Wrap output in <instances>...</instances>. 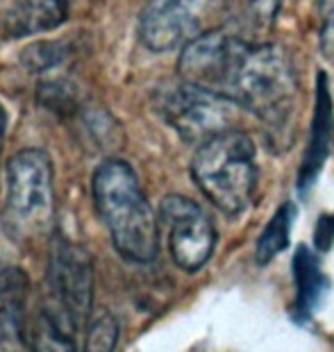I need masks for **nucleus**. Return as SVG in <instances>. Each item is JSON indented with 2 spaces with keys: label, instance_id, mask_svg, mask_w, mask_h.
I'll use <instances>...</instances> for the list:
<instances>
[{
  "label": "nucleus",
  "instance_id": "nucleus-1",
  "mask_svg": "<svg viewBox=\"0 0 334 352\" xmlns=\"http://www.w3.org/2000/svg\"><path fill=\"white\" fill-rule=\"evenodd\" d=\"M180 80L232 100L266 125L276 144L291 127L298 80L289 52L278 43L250 41L216 30L182 48Z\"/></svg>",
  "mask_w": 334,
  "mask_h": 352
},
{
  "label": "nucleus",
  "instance_id": "nucleus-2",
  "mask_svg": "<svg viewBox=\"0 0 334 352\" xmlns=\"http://www.w3.org/2000/svg\"><path fill=\"white\" fill-rule=\"evenodd\" d=\"M91 191L116 252L135 264H151L159 252V223L130 164L102 162L93 173Z\"/></svg>",
  "mask_w": 334,
  "mask_h": 352
},
{
  "label": "nucleus",
  "instance_id": "nucleus-3",
  "mask_svg": "<svg viewBox=\"0 0 334 352\" xmlns=\"http://www.w3.org/2000/svg\"><path fill=\"white\" fill-rule=\"evenodd\" d=\"M191 175L200 193L219 212L241 216L257 191L255 144L236 127L216 134L198 146L191 162Z\"/></svg>",
  "mask_w": 334,
  "mask_h": 352
},
{
  "label": "nucleus",
  "instance_id": "nucleus-4",
  "mask_svg": "<svg viewBox=\"0 0 334 352\" xmlns=\"http://www.w3.org/2000/svg\"><path fill=\"white\" fill-rule=\"evenodd\" d=\"M55 223L53 162L43 151H21L5 166L3 226L12 241L32 243Z\"/></svg>",
  "mask_w": 334,
  "mask_h": 352
},
{
  "label": "nucleus",
  "instance_id": "nucleus-5",
  "mask_svg": "<svg viewBox=\"0 0 334 352\" xmlns=\"http://www.w3.org/2000/svg\"><path fill=\"white\" fill-rule=\"evenodd\" d=\"M250 0H146L139 16L141 43L153 52L189 46L223 30Z\"/></svg>",
  "mask_w": 334,
  "mask_h": 352
},
{
  "label": "nucleus",
  "instance_id": "nucleus-6",
  "mask_svg": "<svg viewBox=\"0 0 334 352\" xmlns=\"http://www.w3.org/2000/svg\"><path fill=\"white\" fill-rule=\"evenodd\" d=\"M93 264L89 250L62 234L50 241L46 268V302L41 309L59 325L78 332L91 314Z\"/></svg>",
  "mask_w": 334,
  "mask_h": 352
},
{
  "label": "nucleus",
  "instance_id": "nucleus-7",
  "mask_svg": "<svg viewBox=\"0 0 334 352\" xmlns=\"http://www.w3.org/2000/svg\"><path fill=\"white\" fill-rule=\"evenodd\" d=\"M157 109L184 141L203 146L216 134L234 130V114L241 107L223 96L182 82L159 91Z\"/></svg>",
  "mask_w": 334,
  "mask_h": 352
},
{
  "label": "nucleus",
  "instance_id": "nucleus-8",
  "mask_svg": "<svg viewBox=\"0 0 334 352\" xmlns=\"http://www.w3.org/2000/svg\"><path fill=\"white\" fill-rule=\"evenodd\" d=\"M168 252L184 273L200 271L216 248V228L203 207L184 196H166L159 205Z\"/></svg>",
  "mask_w": 334,
  "mask_h": 352
},
{
  "label": "nucleus",
  "instance_id": "nucleus-9",
  "mask_svg": "<svg viewBox=\"0 0 334 352\" xmlns=\"http://www.w3.org/2000/svg\"><path fill=\"white\" fill-rule=\"evenodd\" d=\"M27 291L23 268L0 271V352H32L27 339Z\"/></svg>",
  "mask_w": 334,
  "mask_h": 352
},
{
  "label": "nucleus",
  "instance_id": "nucleus-10",
  "mask_svg": "<svg viewBox=\"0 0 334 352\" xmlns=\"http://www.w3.org/2000/svg\"><path fill=\"white\" fill-rule=\"evenodd\" d=\"M332 134H334L332 96H330L328 78H325V73H318L314 121H311L309 144L305 148V157H302L300 173H298V189L302 193H305L309 186L316 182L318 173H321V168H323V164L328 162V155H330V148H332Z\"/></svg>",
  "mask_w": 334,
  "mask_h": 352
},
{
  "label": "nucleus",
  "instance_id": "nucleus-11",
  "mask_svg": "<svg viewBox=\"0 0 334 352\" xmlns=\"http://www.w3.org/2000/svg\"><path fill=\"white\" fill-rule=\"evenodd\" d=\"M291 271L296 284V300L291 307L293 320L307 323L314 316V311L318 309L325 294H328L330 280L307 245H298V250H296L291 259Z\"/></svg>",
  "mask_w": 334,
  "mask_h": 352
},
{
  "label": "nucleus",
  "instance_id": "nucleus-12",
  "mask_svg": "<svg viewBox=\"0 0 334 352\" xmlns=\"http://www.w3.org/2000/svg\"><path fill=\"white\" fill-rule=\"evenodd\" d=\"M66 7L69 0H14L3 19L5 36L21 39L53 30L66 19Z\"/></svg>",
  "mask_w": 334,
  "mask_h": 352
},
{
  "label": "nucleus",
  "instance_id": "nucleus-13",
  "mask_svg": "<svg viewBox=\"0 0 334 352\" xmlns=\"http://www.w3.org/2000/svg\"><path fill=\"white\" fill-rule=\"evenodd\" d=\"M296 207L291 202H285L276 214L271 216L269 226L264 228V232L257 239V248H255V259L257 264L266 266L271 259H276L278 254L289 245V236H291V228L296 221Z\"/></svg>",
  "mask_w": 334,
  "mask_h": 352
},
{
  "label": "nucleus",
  "instance_id": "nucleus-14",
  "mask_svg": "<svg viewBox=\"0 0 334 352\" xmlns=\"http://www.w3.org/2000/svg\"><path fill=\"white\" fill-rule=\"evenodd\" d=\"M76 334L41 309L32 334V352H76Z\"/></svg>",
  "mask_w": 334,
  "mask_h": 352
},
{
  "label": "nucleus",
  "instance_id": "nucleus-15",
  "mask_svg": "<svg viewBox=\"0 0 334 352\" xmlns=\"http://www.w3.org/2000/svg\"><path fill=\"white\" fill-rule=\"evenodd\" d=\"M118 336H121V325H118L116 316L109 311H102L87 327L82 352H114Z\"/></svg>",
  "mask_w": 334,
  "mask_h": 352
},
{
  "label": "nucleus",
  "instance_id": "nucleus-16",
  "mask_svg": "<svg viewBox=\"0 0 334 352\" xmlns=\"http://www.w3.org/2000/svg\"><path fill=\"white\" fill-rule=\"evenodd\" d=\"M318 16H321V30H318L321 52L334 66V0H318Z\"/></svg>",
  "mask_w": 334,
  "mask_h": 352
},
{
  "label": "nucleus",
  "instance_id": "nucleus-17",
  "mask_svg": "<svg viewBox=\"0 0 334 352\" xmlns=\"http://www.w3.org/2000/svg\"><path fill=\"white\" fill-rule=\"evenodd\" d=\"M334 243V216L325 214L318 219L314 230V245L318 252H328Z\"/></svg>",
  "mask_w": 334,
  "mask_h": 352
},
{
  "label": "nucleus",
  "instance_id": "nucleus-18",
  "mask_svg": "<svg viewBox=\"0 0 334 352\" xmlns=\"http://www.w3.org/2000/svg\"><path fill=\"white\" fill-rule=\"evenodd\" d=\"M3 139H5V111L0 107V151H3Z\"/></svg>",
  "mask_w": 334,
  "mask_h": 352
}]
</instances>
